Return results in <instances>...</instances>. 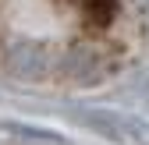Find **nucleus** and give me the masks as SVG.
<instances>
[{
	"mask_svg": "<svg viewBox=\"0 0 149 145\" xmlns=\"http://www.w3.org/2000/svg\"><path fill=\"white\" fill-rule=\"evenodd\" d=\"M132 0H0V75L46 85L107 78L132 53Z\"/></svg>",
	"mask_w": 149,
	"mask_h": 145,
	"instance_id": "f257e3e1",
	"label": "nucleus"
}]
</instances>
